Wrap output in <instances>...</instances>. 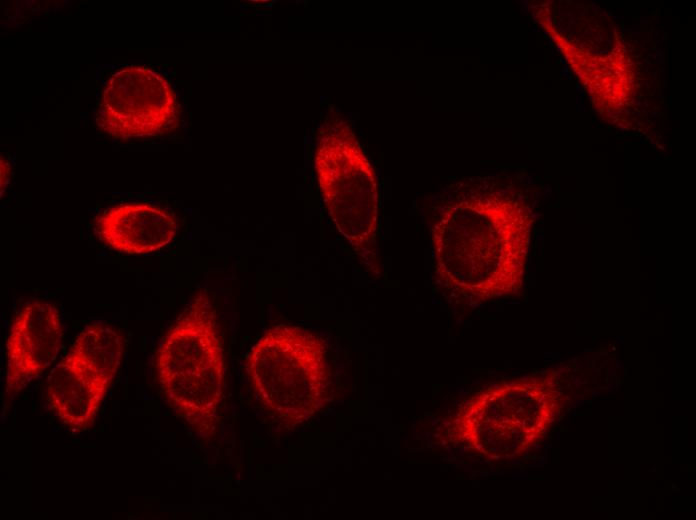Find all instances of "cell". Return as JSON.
Returning <instances> with one entry per match:
<instances>
[{
  "instance_id": "cell-9",
  "label": "cell",
  "mask_w": 696,
  "mask_h": 520,
  "mask_svg": "<svg viewBox=\"0 0 696 520\" xmlns=\"http://www.w3.org/2000/svg\"><path fill=\"white\" fill-rule=\"evenodd\" d=\"M10 177V164L5 158L1 157V195Z\"/></svg>"
},
{
  "instance_id": "cell-4",
  "label": "cell",
  "mask_w": 696,
  "mask_h": 520,
  "mask_svg": "<svg viewBox=\"0 0 696 520\" xmlns=\"http://www.w3.org/2000/svg\"><path fill=\"white\" fill-rule=\"evenodd\" d=\"M178 115L169 82L148 67L129 66L109 78L100 97L96 123L106 134L126 141L173 130Z\"/></svg>"
},
{
  "instance_id": "cell-7",
  "label": "cell",
  "mask_w": 696,
  "mask_h": 520,
  "mask_svg": "<svg viewBox=\"0 0 696 520\" xmlns=\"http://www.w3.org/2000/svg\"><path fill=\"white\" fill-rule=\"evenodd\" d=\"M108 391L77 372L64 359L47 380V400L63 424L74 431L88 428L94 421Z\"/></svg>"
},
{
  "instance_id": "cell-3",
  "label": "cell",
  "mask_w": 696,
  "mask_h": 520,
  "mask_svg": "<svg viewBox=\"0 0 696 520\" xmlns=\"http://www.w3.org/2000/svg\"><path fill=\"white\" fill-rule=\"evenodd\" d=\"M314 168L328 214L357 252L375 242L379 222L376 173L352 130L339 121L320 136Z\"/></svg>"
},
{
  "instance_id": "cell-2",
  "label": "cell",
  "mask_w": 696,
  "mask_h": 520,
  "mask_svg": "<svg viewBox=\"0 0 696 520\" xmlns=\"http://www.w3.org/2000/svg\"><path fill=\"white\" fill-rule=\"evenodd\" d=\"M224 364L216 313L202 289L163 337L155 360L166 398L200 429L212 420L220 400Z\"/></svg>"
},
{
  "instance_id": "cell-6",
  "label": "cell",
  "mask_w": 696,
  "mask_h": 520,
  "mask_svg": "<svg viewBox=\"0 0 696 520\" xmlns=\"http://www.w3.org/2000/svg\"><path fill=\"white\" fill-rule=\"evenodd\" d=\"M101 242L117 252L148 255L166 247L175 237L177 222L166 209L142 202L122 203L95 218Z\"/></svg>"
},
{
  "instance_id": "cell-5",
  "label": "cell",
  "mask_w": 696,
  "mask_h": 520,
  "mask_svg": "<svg viewBox=\"0 0 696 520\" xmlns=\"http://www.w3.org/2000/svg\"><path fill=\"white\" fill-rule=\"evenodd\" d=\"M62 336L61 314L52 302L31 300L18 310L6 342L7 396L22 391L54 362Z\"/></svg>"
},
{
  "instance_id": "cell-8",
  "label": "cell",
  "mask_w": 696,
  "mask_h": 520,
  "mask_svg": "<svg viewBox=\"0 0 696 520\" xmlns=\"http://www.w3.org/2000/svg\"><path fill=\"white\" fill-rule=\"evenodd\" d=\"M123 352V339L115 328L91 323L81 330L63 359L87 379L109 389Z\"/></svg>"
},
{
  "instance_id": "cell-1",
  "label": "cell",
  "mask_w": 696,
  "mask_h": 520,
  "mask_svg": "<svg viewBox=\"0 0 696 520\" xmlns=\"http://www.w3.org/2000/svg\"><path fill=\"white\" fill-rule=\"evenodd\" d=\"M525 213L502 192L448 200L430 228L437 283L482 298L516 291L529 243Z\"/></svg>"
}]
</instances>
